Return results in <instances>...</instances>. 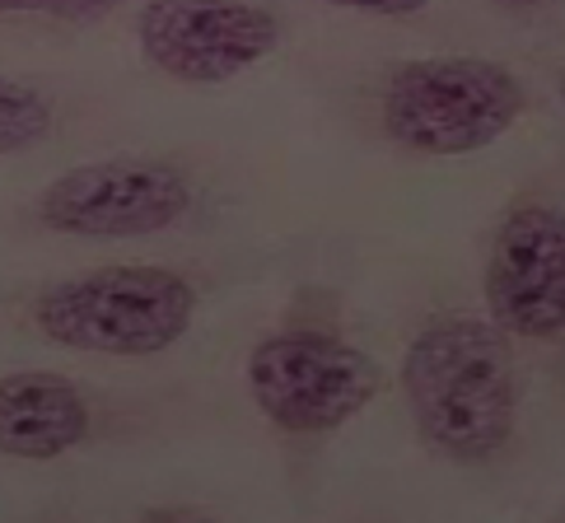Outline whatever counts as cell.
Wrapping results in <instances>:
<instances>
[{
	"label": "cell",
	"instance_id": "obj_13",
	"mask_svg": "<svg viewBox=\"0 0 565 523\" xmlns=\"http://www.w3.org/2000/svg\"><path fill=\"white\" fill-rule=\"evenodd\" d=\"M561 104H565V71H561Z\"/></svg>",
	"mask_w": 565,
	"mask_h": 523
},
{
	"label": "cell",
	"instance_id": "obj_4",
	"mask_svg": "<svg viewBox=\"0 0 565 523\" xmlns=\"http://www.w3.org/2000/svg\"><path fill=\"white\" fill-rule=\"evenodd\" d=\"M383 370L332 332L290 328L248 351V393L271 426L290 435H328L379 397Z\"/></svg>",
	"mask_w": 565,
	"mask_h": 523
},
{
	"label": "cell",
	"instance_id": "obj_6",
	"mask_svg": "<svg viewBox=\"0 0 565 523\" xmlns=\"http://www.w3.org/2000/svg\"><path fill=\"white\" fill-rule=\"evenodd\" d=\"M140 52L183 85H225L280 43V19L248 0H150L136 19Z\"/></svg>",
	"mask_w": 565,
	"mask_h": 523
},
{
	"label": "cell",
	"instance_id": "obj_11",
	"mask_svg": "<svg viewBox=\"0 0 565 523\" xmlns=\"http://www.w3.org/2000/svg\"><path fill=\"white\" fill-rule=\"evenodd\" d=\"M337 10H355V14H379V19H407L416 10H426L430 0H322Z\"/></svg>",
	"mask_w": 565,
	"mask_h": 523
},
{
	"label": "cell",
	"instance_id": "obj_2",
	"mask_svg": "<svg viewBox=\"0 0 565 523\" xmlns=\"http://www.w3.org/2000/svg\"><path fill=\"white\" fill-rule=\"evenodd\" d=\"M196 290L164 267H104L38 295L33 323L47 341L94 355H159L192 328Z\"/></svg>",
	"mask_w": 565,
	"mask_h": 523
},
{
	"label": "cell",
	"instance_id": "obj_7",
	"mask_svg": "<svg viewBox=\"0 0 565 523\" xmlns=\"http://www.w3.org/2000/svg\"><path fill=\"white\" fill-rule=\"evenodd\" d=\"M491 318L514 332L547 341L565 332V215L552 206H519L504 215L487 257Z\"/></svg>",
	"mask_w": 565,
	"mask_h": 523
},
{
	"label": "cell",
	"instance_id": "obj_1",
	"mask_svg": "<svg viewBox=\"0 0 565 523\" xmlns=\"http://www.w3.org/2000/svg\"><path fill=\"white\" fill-rule=\"evenodd\" d=\"M402 393L420 439L449 462H487L514 435L519 374L500 323L435 318L402 360Z\"/></svg>",
	"mask_w": 565,
	"mask_h": 523
},
{
	"label": "cell",
	"instance_id": "obj_9",
	"mask_svg": "<svg viewBox=\"0 0 565 523\" xmlns=\"http://www.w3.org/2000/svg\"><path fill=\"white\" fill-rule=\"evenodd\" d=\"M52 131V104L38 89L0 75V154L43 146Z\"/></svg>",
	"mask_w": 565,
	"mask_h": 523
},
{
	"label": "cell",
	"instance_id": "obj_5",
	"mask_svg": "<svg viewBox=\"0 0 565 523\" xmlns=\"http://www.w3.org/2000/svg\"><path fill=\"white\" fill-rule=\"evenodd\" d=\"M192 206V188L164 159H98L66 169L38 192V225L75 238H146L178 225Z\"/></svg>",
	"mask_w": 565,
	"mask_h": 523
},
{
	"label": "cell",
	"instance_id": "obj_8",
	"mask_svg": "<svg viewBox=\"0 0 565 523\" xmlns=\"http://www.w3.org/2000/svg\"><path fill=\"white\" fill-rule=\"evenodd\" d=\"M89 435V402L62 374H6L0 378V453L47 462Z\"/></svg>",
	"mask_w": 565,
	"mask_h": 523
},
{
	"label": "cell",
	"instance_id": "obj_12",
	"mask_svg": "<svg viewBox=\"0 0 565 523\" xmlns=\"http://www.w3.org/2000/svg\"><path fill=\"white\" fill-rule=\"evenodd\" d=\"M491 6H500V10H533V6H542V0H491Z\"/></svg>",
	"mask_w": 565,
	"mask_h": 523
},
{
	"label": "cell",
	"instance_id": "obj_10",
	"mask_svg": "<svg viewBox=\"0 0 565 523\" xmlns=\"http://www.w3.org/2000/svg\"><path fill=\"white\" fill-rule=\"evenodd\" d=\"M122 0H0V14H43V19H98Z\"/></svg>",
	"mask_w": 565,
	"mask_h": 523
},
{
	"label": "cell",
	"instance_id": "obj_3",
	"mask_svg": "<svg viewBox=\"0 0 565 523\" xmlns=\"http://www.w3.org/2000/svg\"><path fill=\"white\" fill-rule=\"evenodd\" d=\"M523 117V85L487 56H426L383 85V131L412 154L487 150Z\"/></svg>",
	"mask_w": 565,
	"mask_h": 523
}]
</instances>
